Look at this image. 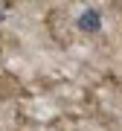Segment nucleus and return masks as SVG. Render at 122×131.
<instances>
[{
    "label": "nucleus",
    "mask_w": 122,
    "mask_h": 131,
    "mask_svg": "<svg viewBox=\"0 0 122 131\" xmlns=\"http://www.w3.org/2000/svg\"><path fill=\"white\" fill-rule=\"evenodd\" d=\"M76 26H79L81 32H99V29H102V15L96 9H84L79 15V20H76Z\"/></svg>",
    "instance_id": "obj_1"
},
{
    "label": "nucleus",
    "mask_w": 122,
    "mask_h": 131,
    "mask_svg": "<svg viewBox=\"0 0 122 131\" xmlns=\"http://www.w3.org/2000/svg\"><path fill=\"white\" fill-rule=\"evenodd\" d=\"M0 20H3V12H0Z\"/></svg>",
    "instance_id": "obj_2"
}]
</instances>
